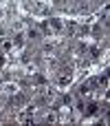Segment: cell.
<instances>
[{
  "mask_svg": "<svg viewBox=\"0 0 110 126\" xmlns=\"http://www.w3.org/2000/svg\"><path fill=\"white\" fill-rule=\"evenodd\" d=\"M71 80H73V73H71V69H64V71H60V86H66V84H71Z\"/></svg>",
  "mask_w": 110,
  "mask_h": 126,
  "instance_id": "cell-1",
  "label": "cell"
},
{
  "mask_svg": "<svg viewBox=\"0 0 110 126\" xmlns=\"http://www.w3.org/2000/svg\"><path fill=\"white\" fill-rule=\"evenodd\" d=\"M46 27H49L51 31H62V20H60V18H49Z\"/></svg>",
  "mask_w": 110,
  "mask_h": 126,
  "instance_id": "cell-2",
  "label": "cell"
},
{
  "mask_svg": "<svg viewBox=\"0 0 110 126\" xmlns=\"http://www.w3.org/2000/svg\"><path fill=\"white\" fill-rule=\"evenodd\" d=\"M49 9H51V7H49L46 0H37V4H35V13H42V16H44V13H49Z\"/></svg>",
  "mask_w": 110,
  "mask_h": 126,
  "instance_id": "cell-3",
  "label": "cell"
},
{
  "mask_svg": "<svg viewBox=\"0 0 110 126\" xmlns=\"http://www.w3.org/2000/svg\"><path fill=\"white\" fill-rule=\"evenodd\" d=\"M82 113H86V115H95V113H99V104H95V102H90L88 106L84 104V111Z\"/></svg>",
  "mask_w": 110,
  "mask_h": 126,
  "instance_id": "cell-4",
  "label": "cell"
},
{
  "mask_svg": "<svg viewBox=\"0 0 110 126\" xmlns=\"http://www.w3.org/2000/svg\"><path fill=\"white\" fill-rule=\"evenodd\" d=\"M2 91H4L7 95H18V84L9 82V84H4V86H2Z\"/></svg>",
  "mask_w": 110,
  "mask_h": 126,
  "instance_id": "cell-5",
  "label": "cell"
},
{
  "mask_svg": "<svg viewBox=\"0 0 110 126\" xmlns=\"http://www.w3.org/2000/svg\"><path fill=\"white\" fill-rule=\"evenodd\" d=\"M0 47H2V51H11L13 49V40H2Z\"/></svg>",
  "mask_w": 110,
  "mask_h": 126,
  "instance_id": "cell-6",
  "label": "cell"
},
{
  "mask_svg": "<svg viewBox=\"0 0 110 126\" xmlns=\"http://www.w3.org/2000/svg\"><path fill=\"white\" fill-rule=\"evenodd\" d=\"M26 35H29V38H33V40H37V38H40V31H37V29H29V33H26Z\"/></svg>",
  "mask_w": 110,
  "mask_h": 126,
  "instance_id": "cell-7",
  "label": "cell"
},
{
  "mask_svg": "<svg viewBox=\"0 0 110 126\" xmlns=\"http://www.w3.org/2000/svg\"><path fill=\"white\" fill-rule=\"evenodd\" d=\"M90 55H93V58H99L101 51H99V49H90Z\"/></svg>",
  "mask_w": 110,
  "mask_h": 126,
  "instance_id": "cell-8",
  "label": "cell"
},
{
  "mask_svg": "<svg viewBox=\"0 0 110 126\" xmlns=\"http://www.w3.org/2000/svg\"><path fill=\"white\" fill-rule=\"evenodd\" d=\"M64 104L71 106V104H73V97H71V95H64Z\"/></svg>",
  "mask_w": 110,
  "mask_h": 126,
  "instance_id": "cell-9",
  "label": "cell"
},
{
  "mask_svg": "<svg viewBox=\"0 0 110 126\" xmlns=\"http://www.w3.org/2000/svg\"><path fill=\"white\" fill-rule=\"evenodd\" d=\"M4 64H7V58H4V55H0V66H4Z\"/></svg>",
  "mask_w": 110,
  "mask_h": 126,
  "instance_id": "cell-10",
  "label": "cell"
}]
</instances>
